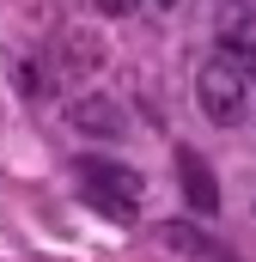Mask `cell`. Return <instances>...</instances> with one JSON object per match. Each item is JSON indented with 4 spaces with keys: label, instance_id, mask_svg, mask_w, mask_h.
<instances>
[{
    "label": "cell",
    "instance_id": "cell-6",
    "mask_svg": "<svg viewBox=\"0 0 256 262\" xmlns=\"http://www.w3.org/2000/svg\"><path fill=\"white\" fill-rule=\"evenodd\" d=\"M177 183H183V201H189L195 220L220 213V183H214V171H207V159L195 146H177Z\"/></svg>",
    "mask_w": 256,
    "mask_h": 262
},
{
    "label": "cell",
    "instance_id": "cell-2",
    "mask_svg": "<svg viewBox=\"0 0 256 262\" xmlns=\"http://www.w3.org/2000/svg\"><path fill=\"white\" fill-rule=\"evenodd\" d=\"M79 189L98 213L110 220H134L140 213V195H146V177L122 165V159H79Z\"/></svg>",
    "mask_w": 256,
    "mask_h": 262
},
{
    "label": "cell",
    "instance_id": "cell-7",
    "mask_svg": "<svg viewBox=\"0 0 256 262\" xmlns=\"http://www.w3.org/2000/svg\"><path fill=\"white\" fill-rule=\"evenodd\" d=\"M214 18H256V0H214Z\"/></svg>",
    "mask_w": 256,
    "mask_h": 262
},
{
    "label": "cell",
    "instance_id": "cell-5",
    "mask_svg": "<svg viewBox=\"0 0 256 262\" xmlns=\"http://www.w3.org/2000/svg\"><path fill=\"white\" fill-rule=\"evenodd\" d=\"M104 67V37L92 31V25H67L61 43H55V73L61 79H86V73H98Z\"/></svg>",
    "mask_w": 256,
    "mask_h": 262
},
{
    "label": "cell",
    "instance_id": "cell-9",
    "mask_svg": "<svg viewBox=\"0 0 256 262\" xmlns=\"http://www.w3.org/2000/svg\"><path fill=\"white\" fill-rule=\"evenodd\" d=\"M18 85H25V92L37 98V92H43V73H37V67H31V61H18Z\"/></svg>",
    "mask_w": 256,
    "mask_h": 262
},
{
    "label": "cell",
    "instance_id": "cell-8",
    "mask_svg": "<svg viewBox=\"0 0 256 262\" xmlns=\"http://www.w3.org/2000/svg\"><path fill=\"white\" fill-rule=\"evenodd\" d=\"M92 6H98V12H110V18H122V12H140L146 0H92Z\"/></svg>",
    "mask_w": 256,
    "mask_h": 262
},
{
    "label": "cell",
    "instance_id": "cell-4",
    "mask_svg": "<svg viewBox=\"0 0 256 262\" xmlns=\"http://www.w3.org/2000/svg\"><path fill=\"white\" fill-rule=\"evenodd\" d=\"M67 122L79 134H92V140H122L128 134V116L116 98H104V92H86V98H73L67 104Z\"/></svg>",
    "mask_w": 256,
    "mask_h": 262
},
{
    "label": "cell",
    "instance_id": "cell-1",
    "mask_svg": "<svg viewBox=\"0 0 256 262\" xmlns=\"http://www.w3.org/2000/svg\"><path fill=\"white\" fill-rule=\"evenodd\" d=\"M195 104H201V116L214 128H238V122H250V110H256V79L214 49L207 61L195 67Z\"/></svg>",
    "mask_w": 256,
    "mask_h": 262
},
{
    "label": "cell",
    "instance_id": "cell-3",
    "mask_svg": "<svg viewBox=\"0 0 256 262\" xmlns=\"http://www.w3.org/2000/svg\"><path fill=\"white\" fill-rule=\"evenodd\" d=\"M153 238H159V250H171L177 262H238L220 238H207L195 220H165V226H153Z\"/></svg>",
    "mask_w": 256,
    "mask_h": 262
}]
</instances>
